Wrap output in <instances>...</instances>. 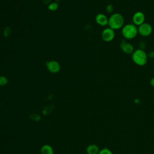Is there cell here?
Here are the masks:
<instances>
[{
    "label": "cell",
    "mask_w": 154,
    "mask_h": 154,
    "mask_svg": "<svg viewBox=\"0 0 154 154\" xmlns=\"http://www.w3.org/2000/svg\"><path fill=\"white\" fill-rule=\"evenodd\" d=\"M125 19L122 14L119 13H113L108 18V25L114 30L122 29L124 26Z\"/></svg>",
    "instance_id": "1"
},
{
    "label": "cell",
    "mask_w": 154,
    "mask_h": 154,
    "mask_svg": "<svg viewBox=\"0 0 154 154\" xmlns=\"http://www.w3.org/2000/svg\"><path fill=\"white\" fill-rule=\"evenodd\" d=\"M131 57L133 62L139 66H145L147 64L149 58L147 54L144 51V50L140 49L134 50L132 54Z\"/></svg>",
    "instance_id": "2"
},
{
    "label": "cell",
    "mask_w": 154,
    "mask_h": 154,
    "mask_svg": "<svg viewBox=\"0 0 154 154\" xmlns=\"http://www.w3.org/2000/svg\"><path fill=\"white\" fill-rule=\"evenodd\" d=\"M138 34V27L133 23L125 24L122 28V34L126 40L133 39Z\"/></svg>",
    "instance_id": "3"
},
{
    "label": "cell",
    "mask_w": 154,
    "mask_h": 154,
    "mask_svg": "<svg viewBox=\"0 0 154 154\" xmlns=\"http://www.w3.org/2000/svg\"><path fill=\"white\" fill-rule=\"evenodd\" d=\"M153 31L152 25L147 22H144L141 25L138 26V34L143 37H148L149 36Z\"/></svg>",
    "instance_id": "4"
},
{
    "label": "cell",
    "mask_w": 154,
    "mask_h": 154,
    "mask_svg": "<svg viewBox=\"0 0 154 154\" xmlns=\"http://www.w3.org/2000/svg\"><path fill=\"white\" fill-rule=\"evenodd\" d=\"M102 39L105 42H111L115 37V31L109 27L105 28L101 33Z\"/></svg>",
    "instance_id": "5"
},
{
    "label": "cell",
    "mask_w": 154,
    "mask_h": 154,
    "mask_svg": "<svg viewBox=\"0 0 154 154\" xmlns=\"http://www.w3.org/2000/svg\"><path fill=\"white\" fill-rule=\"evenodd\" d=\"M145 14L143 12L140 11H136L132 16V23L138 26L145 22Z\"/></svg>",
    "instance_id": "6"
},
{
    "label": "cell",
    "mask_w": 154,
    "mask_h": 154,
    "mask_svg": "<svg viewBox=\"0 0 154 154\" xmlns=\"http://www.w3.org/2000/svg\"><path fill=\"white\" fill-rule=\"evenodd\" d=\"M120 48L122 52L126 54H132L134 51V48L132 44L126 41L125 40H123L121 42Z\"/></svg>",
    "instance_id": "7"
},
{
    "label": "cell",
    "mask_w": 154,
    "mask_h": 154,
    "mask_svg": "<svg viewBox=\"0 0 154 154\" xmlns=\"http://www.w3.org/2000/svg\"><path fill=\"white\" fill-rule=\"evenodd\" d=\"M46 67L48 70L53 73H55L58 72L60 70V64L55 61V60H51L46 63Z\"/></svg>",
    "instance_id": "8"
},
{
    "label": "cell",
    "mask_w": 154,
    "mask_h": 154,
    "mask_svg": "<svg viewBox=\"0 0 154 154\" xmlns=\"http://www.w3.org/2000/svg\"><path fill=\"white\" fill-rule=\"evenodd\" d=\"M96 22L100 26H105L108 25V18L107 16L103 13H99L95 17Z\"/></svg>",
    "instance_id": "9"
},
{
    "label": "cell",
    "mask_w": 154,
    "mask_h": 154,
    "mask_svg": "<svg viewBox=\"0 0 154 154\" xmlns=\"http://www.w3.org/2000/svg\"><path fill=\"white\" fill-rule=\"evenodd\" d=\"M99 150V147L94 144H90L86 148V152L87 154H98Z\"/></svg>",
    "instance_id": "10"
},
{
    "label": "cell",
    "mask_w": 154,
    "mask_h": 154,
    "mask_svg": "<svg viewBox=\"0 0 154 154\" xmlns=\"http://www.w3.org/2000/svg\"><path fill=\"white\" fill-rule=\"evenodd\" d=\"M41 154H54L52 147L49 144H44L40 149Z\"/></svg>",
    "instance_id": "11"
},
{
    "label": "cell",
    "mask_w": 154,
    "mask_h": 154,
    "mask_svg": "<svg viewBox=\"0 0 154 154\" xmlns=\"http://www.w3.org/2000/svg\"><path fill=\"white\" fill-rule=\"evenodd\" d=\"M58 5L56 2H52L49 4L48 5V9L51 11H55L58 9Z\"/></svg>",
    "instance_id": "12"
},
{
    "label": "cell",
    "mask_w": 154,
    "mask_h": 154,
    "mask_svg": "<svg viewBox=\"0 0 154 154\" xmlns=\"http://www.w3.org/2000/svg\"><path fill=\"white\" fill-rule=\"evenodd\" d=\"M105 10H106V11L108 13H110V14H112L113 13V11H114V6L112 4H108L106 7H105Z\"/></svg>",
    "instance_id": "13"
},
{
    "label": "cell",
    "mask_w": 154,
    "mask_h": 154,
    "mask_svg": "<svg viewBox=\"0 0 154 154\" xmlns=\"http://www.w3.org/2000/svg\"><path fill=\"white\" fill-rule=\"evenodd\" d=\"M98 154H112V152L108 148H103L99 150Z\"/></svg>",
    "instance_id": "14"
},
{
    "label": "cell",
    "mask_w": 154,
    "mask_h": 154,
    "mask_svg": "<svg viewBox=\"0 0 154 154\" xmlns=\"http://www.w3.org/2000/svg\"><path fill=\"white\" fill-rule=\"evenodd\" d=\"M8 83V79L6 77L1 76H0V86H3Z\"/></svg>",
    "instance_id": "15"
},
{
    "label": "cell",
    "mask_w": 154,
    "mask_h": 154,
    "mask_svg": "<svg viewBox=\"0 0 154 154\" xmlns=\"http://www.w3.org/2000/svg\"><path fill=\"white\" fill-rule=\"evenodd\" d=\"M146 44L144 41H141L138 43V47H139L138 49L144 50L146 48Z\"/></svg>",
    "instance_id": "16"
},
{
    "label": "cell",
    "mask_w": 154,
    "mask_h": 154,
    "mask_svg": "<svg viewBox=\"0 0 154 154\" xmlns=\"http://www.w3.org/2000/svg\"><path fill=\"white\" fill-rule=\"evenodd\" d=\"M147 56H148V58H149L154 59V50L150 51L147 54Z\"/></svg>",
    "instance_id": "17"
},
{
    "label": "cell",
    "mask_w": 154,
    "mask_h": 154,
    "mask_svg": "<svg viewBox=\"0 0 154 154\" xmlns=\"http://www.w3.org/2000/svg\"><path fill=\"white\" fill-rule=\"evenodd\" d=\"M149 84L150 85L152 86V87H154V77L152 78L150 80V82H149Z\"/></svg>",
    "instance_id": "18"
},
{
    "label": "cell",
    "mask_w": 154,
    "mask_h": 154,
    "mask_svg": "<svg viewBox=\"0 0 154 154\" xmlns=\"http://www.w3.org/2000/svg\"><path fill=\"white\" fill-rule=\"evenodd\" d=\"M153 64H154V59H153Z\"/></svg>",
    "instance_id": "19"
}]
</instances>
